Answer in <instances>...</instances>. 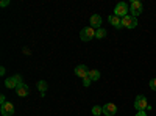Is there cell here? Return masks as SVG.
<instances>
[{"instance_id": "obj_22", "label": "cell", "mask_w": 156, "mask_h": 116, "mask_svg": "<svg viewBox=\"0 0 156 116\" xmlns=\"http://www.w3.org/2000/svg\"><path fill=\"white\" fill-rule=\"evenodd\" d=\"M8 3H9V2H8V0H3V2H2V3H0V5H2V6H6Z\"/></svg>"}, {"instance_id": "obj_4", "label": "cell", "mask_w": 156, "mask_h": 116, "mask_svg": "<svg viewBox=\"0 0 156 116\" xmlns=\"http://www.w3.org/2000/svg\"><path fill=\"white\" fill-rule=\"evenodd\" d=\"M134 108L137 111H145L148 108V104H147V99L144 96H137L134 99Z\"/></svg>"}, {"instance_id": "obj_11", "label": "cell", "mask_w": 156, "mask_h": 116, "mask_svg": "<svg viewBox=\"0 0 156 116\" xmlns=\"http://www.w3.org/2000/svg\"><path fill=\"white\" fill-rule=\"evenodd\" d=\"M108 21H109L111 25H114L115 28H120V27H122V19H120V17H117L115 14H111V16L108 17Z\"/></svg>"}, {"instance_id": "obj_21", "label": "cell", "mask_w": 156, "mask_h": 116, "mask_svg": "<svg viewBox=\"0 0 156 116\" xmlns=\"http://www.w3.org/2000/svg\"><path fill=\"white\" fill-rule=\"evenodd\" d=\"M136 116H147V113H145V111H137Z\"/></svg>"}, {"instance_id": "obj_2", "label": "cell", "mask_w": 156, "mask_h": 116, "mask_svg": "<svg viewBox=\"0 0 156 116\" xmlns=\"http://www.w3.org/2000/svg\"><path fill=\"white\" fill-rule=\"evenodd\" d=\"M80 38H81V41H90L92 38H95V30L92 27H84L80 32Z\"/></svg>"}, {"instance_id": "obj_14", "label": "cell", "mask_w": 156, "mask_h": 116, "mask_svg": "<svg viewBox=\"0 0 156 116\" xmlns=\"http://www.w3.org/2000/svg\"><path fill=\"white\" fill-rule=\"evenodd\" d=\"M47 88H48V85H47V82H45V80H41V82L37 83V89L41 91V94H44V93L47 91Z\"/></svg>"}, {"instance_id": "obj_13", "label": "cell", "mask_w": 156, "mask_h": 116, "mask_svg": "<svg viewBox=\"0 0 156 116\" xmlns=\"http://www.w3.org/2000/svg\"><path fill=\"white\" fill-rule=\"evenodd\" d=\"M87 77L92 82H95V80H98L100 79V72L97 71V69H92V71H89V74H87Z\"/></svg>"}, {"instance_id": "obj_6", "label": "cell", "mask_w": 156, "mask_h": 116, "mask_svg": "<svg viewBox=\"0 0 156 116\" xmlns=\"http://www.w3.org/2000/svg\"><path fill=\"white\" fill-rule=\"evenodd\" d=\"M2 114L3 116H12L14 114V105L11 102H6V104L2 105Z\"/></svg>"}, {"instance_id": "obj_20", "label": "cell", "mask_w": 156, "mask_h": 116, "mask_svg": "<svg viewBox=\"0 0 156 116\" xmlns=\"http://www.w3.org/2000/svg\"><path fill=\"white\" fill-rule=\"evenodd\" d=\"M0 104H2V105H3V104H6V99H5V96H3V94L0 96Z\"/></svg>"}, {"instance_id": "obj_7", "label": "cell", "mask_w": 156, "mask_h": 116, "mask_svg": "<svg viewBox=\"0 0 156 116\" xmlns=\"http://www.w3.org/2000/svg\"><path fill=\"white\" fill-rule=\"evenodd\" d=\"M115 113H117V107L114 104H105V105H103V114L114 116Z\"/></svg>"}, {"instance_id": "obj_3", "label": "cell", "mask_w": 156, "mask_h": 116, "mask_svg": "<svg viewBox=\"0 0 156 116\" xmlns=\"http://www.w3.org/2000/svg\"><path fill=\"white\" fill-rule=\"evenodd\" d=\"M122 25H123V27H126V28H136L137 27V17L128 14V16L122 17Z\"/></svg>"}, {"instance_id": "obj_10", "label": "cell", "mask_w": 156, "mask_h": 116, "mask_svg": "<svg viewBox=\"0 0 156 116\" xmlns=\"http://www.w3.org/2000/svg\"><path fill=\"white\" fill-rule=\"evenodd\" d=\"M90 27H92L94 30H97V28H100V25H101V17L98 16V14H94V16H90Z\"/></svg>"}, {"instance_id": "obj_15", "label": "cell", "mask_w": 156, "mask_h": 116, "mask_svg": "<svg viewBox=\"0 0 156 116\" xmlns=\"http://www.w3.org/2000/svg\"><path fill=\"white\" fill-rule=\"evenodd\" d=\"M105 36H106V30H105V28L100 27V28L95 30V38H97V39H103Z\"/></svg>"}, {"instance_id": "obj_5", "label": "cell", "mask_w": 156, "mask_h": 116, "mask_svg": "<svg viewBox=\"0 0 156 116\" xmlns=\"http://www.w3.org/2000/svg\"><path fill=\"white\" fill-rule=\"evenodd\" d=\"M142 9H144V6H142V3L139 2V0H133L131 5H129V11H131V16L137 17L139 14H142Z\"/></svg>"}, {"instance_id": "obj_17", "label": "cell", "mask_w": 156, "mask_h": 116, "mask_svg": "<svg viewBox=\"0 0 156 116\" xmlns=\"http://www.w3.org/2000/svg\"><path fill=\"white\" fill-rule=\"evenodd\" d=\"M90 82H92V80H90L89 77H84V79H83V85H84V86H89Z\"/></svg>"}, {"instance_id": "obj_9", "label": "cell", "mask_w": 156, "mask_h": 116, "mask_svg": "<svg viewBox=\"0 0 156 116\" xmlns=\"http://www.w3.org/2000/svg\"><path fill=\"white\" fill-rule=\"evenodd\" d=\"M16 93H17V96H20V97H25V96H28V93H30V88L25 85V83H20L17 88H16Z\"/></svg>"}, {"instance_id": "obj_1", "label": "cell", "mask_w": 156, "mask_h": 116, "mask_svg": "<svg viewBox=\"0 0 156 116\" xmlns=\"http://www.w3.org/2000/svg\"><path fill=\"white\" fill-rule=\"evenodd\" d=\"M114 14L117 16V17H125V16H128V5L126 3H123V2H120V3H117L115 5V8H114Z\"/></svg>"}, {"instance_id": "obj_8", "label": "cell", "mask_w": 156, "mask_h": 116, "mask_svg": "<svg viewBox=\"0 0 156 116\" xmlns=\"http://www.w3.org/2000/svg\"><path fill=\"white\" fill-rule=\"evenodd\" d=\"M75 74L78 77H81V79H84V77H87V74H89V69L84 66V64H78V66L75 68Z\"/></svg>"}, {"instance_id": "obj_19", "label": "cell", "mask_w": 156, "mask_h": 116, "mask_svg": "<svg viewBox=\"0 0 156 116\" xmlns=\"http://www.w3.org/2000/svg\"><path fill=\"white\" fill-rule=\"evenodd\" d=\"M14 79L17 80V83H19V85H20V83H23V82H22V75H19V74H16V75H14Z\"/></svg>"}, {"instance_id": "obj_16", "label": "cell", "mask_w": 156, "mask_h": 116, "mask_svg": "<svg viewBox=\"0 0 156 116\" xmlns=\"http://www.w3.org/2000/svg\"><path fill=\"white\" fill-rule=\"evenodd\" d=\"M103 113V107H98V105H94L92 107V114L94 116H100Z\"/></svg>"}, {"instance_id": "obj_18", "label": "cell", "mask_w": 156, "mask_h": 116, "mask_svg": "<svg viewBox=\"0 0 156 116\" xmlns=\"http://www.w3.org/2000/svg\"><path fill=\"white\" fill-rule=\"evenodd\" d=\"M150 88L156 91V79H151V80H150Z\"/></svg>"}, {"instance_id": "obj_12", "label": "cell", "mask_w": 156, "mask_h": 116, "mask_svg": "<svg viewBox=\"0 0 156 116\" xmlns=\"http://www.w3.org/2000/svg\"><path fill=\"white\" fill-rule=\"evenodd\" d=\"M5 86H6V88H9V89H16V88L19 86L17 80L14 79V75H12V77H9V79H6V80H5Z\"/></svg>"}]
</instances>
